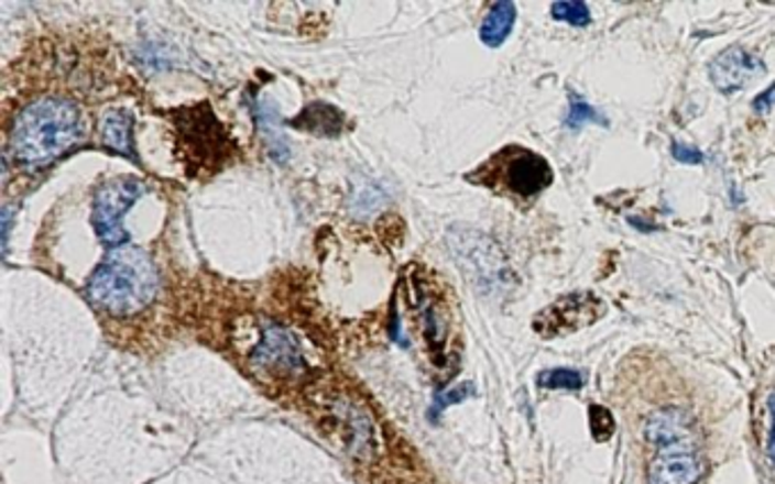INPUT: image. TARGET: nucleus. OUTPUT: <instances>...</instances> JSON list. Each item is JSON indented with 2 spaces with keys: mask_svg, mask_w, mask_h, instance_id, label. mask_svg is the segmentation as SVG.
I'll return each mask as SVG.
<instances>
[{
  "mask_svg": "<svg viewBox=\"0 0 775 484\" xmlns=\"http://www.w3.org/2000/svg\"><path fill=\"white\" fill-rule=\"evenodd\" d=\"M773 106H775V85L768 87L764 94H760V96L755 98L753 110H755L757 114H764V112H768Z\"/></svg>",
  "mask_w": 775,
  "mask_h": 484,
  "instance_id": "obj_21",
  "label": "nucleus"
},
{
  "mask_svg": "<svg viewBox=\"0 0 775 484\" xmlns=\"http://www.w3.org/2000/svg\"><path fill=\"white\" fill-rule=\"evenodd\" d=\"M473 392H476V389H473V385H471V383H465V385L455 387V389H450V392H446V394H437V400H435L433 411H435V414H439V411H444L448 405H452V403H460V400L469 398Z\"/></svg>",
  "mask_w": 775,
  "mask_h": 484,
  "instance_id": "obj_19",
  "label": "nucleus"
},
{
  "mask_svg": "<svg viewBox=\"0 0 775 484\" xmlns=\"http://www.w3.org/2000/svg\"><path fill=\"white\" fill-rule=\"evenodd\" d=\"M258 125L262 130L264 142L269 144V151L273 155L275 162L285 164L290 160V144L285 140V134L280 130V117L277 110L273 106H266V102H258Z\"/></svg>",
  "mask_w": 775,
  "mask_h": 484,
  "instance_id": "obj_14",
  "label": "nucleus"
},
{
  "mask_svg": "<svg viewBox=\"0 0 775 484\" xmlns=\"http://www.w3.org/2000/svg\"><path fill=\"white\" fill-rule=\"evenodd\" d=\"M343 121V114L328 102H312L301 112V117L294 119V128L319 136H339Z\"/></svg>",
  "mask_w": 775,
  "mask_h": 484,
  "instance_id": "obj_12",
  "label": "nucleus"
},
{
  "mask_svg": "<svg viewBox=\"0 0 775 484\" xmlns=\"http://www.w3.org/2000/svg\"><path fill=\"white\" fill-rule=\"evenodd\" d=\"M83 114L74 100L40 98L17 114L10 153L23 166H46L83 140Z\"/></svg>",
  "mask_w": 775,
  "mask_h": 484,
  "instance_id": "obj_1",
  "label": "nucleus"
},
{
  "mask_svg": "<svg viewBox=\"0 0 775 484\" xmlns=\"http://www.w3.org/2000/svg\"><path fill=\"white\" fill-rule=\"evenodd\" d=\"M605 315V305L593 294H569L548 305L539 317H535V332L544 339H555L578 332L585 326L596 323Z\"/></svg>",
  "mask_w": 775,
  "mask_h": 484,
  "instance_id": "obj_5",
  "label": "nucleus"
},
{
  "mask_svg": "<svg viewBox=\"0 0 775 484\" xmlns=\"http://www.w3.org/2000/svg\"><path fill=\"white\" fill-rule=\"evenodd\" d=\"M181 130H183V142L192 160L209 164L226 155L228 136L223 134L219 121L215 119V114H211L207 106L187 110L181 121Z\"/></svg>",
  "mask_w": 775,
  "mask_h": 484,
  "instance_id": "obj_7",
  "label": "nucleus"
},
{
  "mask_svg": "<svg viewBox=\"0 0 775 484\" xmlns=\"http://www.w3.org/2000/svg\"><path fill=\"white\" fill-rule=\"evenodd\" d=\"M132 130H134V121L128 110H110L105 112L100 121V140L110 151L121 153L137 162Z\"/></svg>",
  "mask_w": 775,
  "mask_h": 484,
  "instance_id": "obj_11",
  "label": "nucleus"
},
{
  "mask_svg": "<svg viewBox=\"0 0 775 484\" xmlns=\"http://www.w3.org/2000/svg\"><path fill=\"white\" fill-rule=\"evenodd\" d=\"M587 123H601L605 125V119L598 114L589 102H585L580 96H571V106H569V114H567V125L578 130Z\"/></svg>",
  "mask_w": 775,
  "mask_h": 484,
  "instance_id": "obj_18",
  "label": "nucleus"
},
{
  "mask_svg": "<svg viewBox=\"0 0 775 484\" xmlns=\"http://www.w3.org/2000/svg\"><path fill=\"white\" fill-rule=\"evenodd\" d=\"M255 362L273 373H296L303 369V355L294 337L280 328H271L264 332L260 349L255 351Z\"/></svg>",
  "mask_w": 775,
  "mask_h": 484,
  "instance_id": "obj_10",
  "label": "nucleus"
},
{
  "mask_svg": "<svg viewBox=\"0 0 775 484\" xmlns=\"http://www.w3.org/2000/svg\"><path fill=\"white\" fill-rule=\"evenodd\" d=\"M550 12H553V19L569 23L574 28L591 25V12L585 3H580V0H574V3L571 0H559V3H553Z\"/></svg>",
  "mask_w": 775,
  "mask_h": 484,
  "instance_id": "obj_16",
  "label": "nucleus"
},
{
  "mask_svg": "<svg viewBox=\"0 0 775 484\" xmlns=\"http://www.w3.org/2000/svg\"><path fill=\"white\" fill-rule=\"evenodd\" d=\"M766 66L760 55L744 46H730L710 64V80L721 94H734L762 80Z\"/></svg>",
  "mask_w": 775,
  "mask_h": 484,
  "instance_id": "obj_6",
  "label": "nucleus"
},
{
  "mask_svg": "<svg viewBox=\"0 0 775 484\" xmlns=\"http://www.w3.org/2000/svg\"><path fill=\"white\" fill-rule=\"evenodd\" d=\"M589 426H591V435L596 441H608L616 430V424H614V417L610 414V409H605L601 405L589 407Z\"/></svg>",
  "mask_w": 775,
  "mask_h": 484,
  "instance_id": "obj_17",
  "label": "nucleus"
},
{
  "mask_svg": "<svg viewBox=\"0 0 775 484\" xmlns=\"http://www.w3.org/2000/svg\"><path fill=\"white\" fill-rule=\"evenodd\" d=\"M537 385L548 392H557V389L580 392L585 385V377L580 371H574V369H550L539 373Z\"/></svg>",
  "mask_w": 775,
  "mask_h": 484,
  "instance_id": "obj_15",
  "label": "nucleus"
},
{
  "mask_svg": "<svg viewBox=\"0 0 775 484\" xmlns=\"http://www.w3.org/2000/svg\"><path fill=\"white\" fill-rule=\"evenodd\" d=\"M144 194V185L134 178H114L105 183L91 207V223L105 246L117 251L130 241V234L123 228V217L130 207Z\"/></svg>",
  "mask_w": 775,
  "mask_h": 484,
  "instance_id": "obj_4",
  "label": "nucleus"
},
{
  "mask_svg": "<svg viewBox=\"0 0 775 484\" xmlns=\"http://www.w3.org/2000/svg\"><path fill=\"white\" fill-rule=\"evenodd\" d=\"M644 437L659 451H672V448H687L694 446L696 437V421L689 411L678 407H666L651 414Z\"/></svg>",
  "mask_w": 775,
  "mask_h": 484,
  "instance_id": "obj_8",
  "label": "nucleus"
},
{
  "mask_svg": "<svg viewBox=\"0 0 775 484\" xmlns=\"http://www.w3.org/2000/svg\"><path fill=\"white\" fill-rule=\"evenodd\" d=\"M705 473V462L694 446L659 451L648 466V484H696Z\"/></svg>",
  "mask_w": 775,
  "mask_h": 484,
  "instance_id": "obj_9",
  "label": "nucleus"
},
{
  "mask_svg": "<svg viewBox=\"0 0 775 484\" xmlns=\"http://www.w3.org/2000/svg\"><path fill=\"white\" fill-rule=\"evenodd\" d=\"M516 21V6L510 0H501V3H493L482 28H480V40L489 48H499L505 44L510 37V32Z\"/></svg>",
  "mask_w": 775,
  "mask_h": 484,
  "instance_id": "obj_13",
  "label": "nucleus"
},
{
  "mask_svg": "<svg viewBox=\"0 0 775 484\" xmlns=\"http://www.w3.org/2000/svg\"><path fill=\"white\" fill-rule=\"evenodd\" d=\"M91 302L114 315H132L157 294V271L139 249H117L87 283Z\"/></svg>",
  "mask_w": 775,
  "mask_h": 484,
  "instance_id": "obj_2",
  "label": "nucleus"
},
{
  "mask_svg": "<svg viewBox=\"0 0 775 484\" xmlns=\"http://www.w3.org/2000/svg\"><path fill=\"white\" fill-rule=\"evenodd\" d=\"M672 155L683 162V164H702L705 162V155L698 151V148H691L687 144H680V142H674L672 144Z\"/></svg>",
  "mask_w": 775,
  "mask_h": 484,
  "instance_id": "obj_20",
  "label": "nucleus"
},
{
  "mask_svg": "<svg viewBox=\"0 0 775 484\" xmlns=\"http://www.w3.org/2000/svg\"><path fill=\"white\" fill-rule=\"evenodd\" d=\"M480 173L482 176H491L482 180L484 185L519 198H533L553 185L550 164L539 153L516 146L493 155L491 162L480 168Z\"/></svg>",
  "mask_w": 775,
  "mask_h": 484,
  "instance_id": "obj_3",
  "label": "nucleus"
},
{
  "mask_svg": "<svg viewBox=\"0 0 775 484\" xmlns=\"http://www.w3.org/2000/svg\"><path fill=\"white\" fill-rule=\"evenodd\" d=\"M768 411H771V430H768V458L775 462V392L768 396Z\"/></svg>",
  "mask_w": 775,
  "mask_h": 484,
  "instance_id": "obj_22",
  "label": "nucleus"
}]
</instances>
